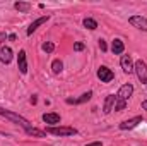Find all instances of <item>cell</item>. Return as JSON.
I'll use <instances>...</instances> for the list:
<instances>
[{"instance_id":"1","label":"cell","mask_w":147,"mask_h":146,"mask_svg":"<svg viewBox=\"0 0 147 146\" xmlns=\"http://www.w3.org/2000/svg\"><path fill=\"white\" fill-rule=\"evenodd\" d=\"M0 115L2 117H5V119H9L10 122H14V124H17L19 127H22L24 129V132L28 134V136H33V138H46V132L45 131H41V129H36L28 119H24L22 115H19V113H16V112H12V110H5L0 107Z\"/></svg>"},{"instance_id":"2","label":"cell","mask_w":147,"mask_h":146,"mask_svg":"<svg viewBox=\"0 0 147 146\" xmlns=\"http://www.w3.org/2000/svg\"><path fill=\"white\" fill-rule=\"evenodd\" d=\"M45 132L51 134V136H58V138H70V136L79 134V131L70 126H48L45 129Z\"/></svg>"},{"instance_id":"3","label":"cell","mask_w":147,"mask_h":146,"mask_svg":"<svg viewBox=\"0 0 147 146\" xmlns=\"http://www.w3.org/2000/svg\"><path fill=\"white\" fill-rule=\"evenodd\" d=\"M134 72L137 74L139 81L147 86V64L144 62V60H137V62H134Z\"/></svg>"},{"instance_id":"4","label":"cell","mask_w":147,"mask_h":146,"mask_svg":"<svg viewBox=\"0 0 147 146\" xmlns=\"http://www.w3.org/2000/svg\"><path fill=\"white\" fill-rule=\"evenodd\" d=\"M142 115H135V117H132V119H127V120H123V122H120V129L121 131H132V129H135L139 124H142Z\"/></svg>"},{"instance_id":"5","label":"cell","mask_w":147,"mask_h":146,"mask_svg":"<svg viewBox=\"0 0 147 146\" xmlns=\"http://www.w3.org/2000/svg\"><path fill=\"white\" fill-rule=\"evenodd\" d=\"M134 95V86L130 84V83H127V84H123V86H120V89H118V93L115 95L118 100H121V102H128V98Z\"/></svg>"},{"instance_id":"6","label":"cell","mask_w":147,"mask_h":146,"mask_svg":"<svg viewBox=\"0 0 147 146\" xmlns=\"http://www.w3.org/2000/svg\"><path fill=\"white\" fill-rule=\"evenodd\" d=\"M98 79H99L101 83H111V81L115 79V72L111 71L110 67L101 65V67L98 69Z\"/></svg>"},{"instance_id":"7","label":"cell","mask_w":147,"mask_h":146,"mask_svg":"<svg viewBox=\"0 0 147 146\" xmlns=\"http://www.w3.org/2000/svg\"><path fill=\"white\" fill-rule=\"evenodd\" d=\"M12 59H14V52H12V48L10 46H0V62L2 64H5V65H9L10 62H12Z\"/></svg>"},{"instance_id":"8","label":"cell","mask_w":147,"mask_h":146,"mask_svg":"<svg viewBox=\"0 0 147 146\" xmlns=\"http://www.w3.org/2000/svg\"><path fill=\"white\" fill-rule=\"evenodd\" d=\"M128 23H130L134 28H137V29L147 33V19L146 17H142V16H132V17L128 19Z\"/></svg>"},{"instance_id":"9","label":"cell","mask_w":147,"mask_h":146,"mask_svg":"<svg viewBox=\"0 0 147 146\" xmlns=\"http://www.w3.org/2000/svg\"><path fill=\"white\" fill-rule=\"evenodd\" d=\"M120 65H121L123 72H127V74L134 72V60H132L130 55H121V59H120Z\"/></svg>"},{"instance_id":"10","label":"cell","mask_w":147,"mask_h":146,"mask_svg":"<svg viewBox=\"0 0 147 146\" xmlns=\"http://www.w3.org/2000/svg\"><path fill=\"white\" fill-rule=\"evenodd\" d=\"M17 67L21 74H28V57H26V50H21L17 55Z\"/></svg>"},{"instance_id":"11","label":"cell","mask_w":147,"mask_h":146,"mask_svg":"<svg viewBox=\"0 0 147 146\" xmlns=\"http://www.w3.org/2000/svg\"><path fill=\"white\" fill-rule=\"evenodd\" d=\"M92 98V91H87V93H84V95H80L79 98H67L65 102L69 103V105H82V103H86V102H89Z\"/></svg>"},{"instance_id":"12","label":"cell","mask_w":147,"mask_h":146,"mask_svg":"<svg viewBox=\"0 0 147 146\" xmlns=\"http://www.w3.org/2000/svg\"><path fill=\"white\" fill-rule=\"evenodd\" d=\"M48 19H50V16H41V17H38L36 21H33V23L29 24V28H28V31H26V33H28V36H31V35H33V33L36 31L38 28H39L41 24H45V23H46Z\"/></svg>"},{"instance_id":"13","label":"cell","mask_w":147,"mask_h":146,"mask_svg":"<svg viewBox=\"0 0 147 146\" xmlns=\"http://www.w3.org/2000/svg\"><path fill=\"white\" fill-rule=\"evenodd\" d=\"M43 122L48 124V126H58V124H60V115L55 113V112L43 113Z\"/></svg>"},{"instance_id":"14","label":"cell","mask_w":147,"mask_h":146,"mask_svg":"<svg viewBox=\"0 0 147 146\" xmlns=\"http://www.w3.org/2000/svg\"><path fill=\"white\" fill-rule=\"evenodd\" d=\"M111 52H113L115 55H121V53L125 52V43H123V40L115 38V40L111 41Z\"/></svg>"},{"instance_id":"15","label":"cell","mask_w":147,"mask_h":146,"mask_svg":"<svg viewBox=\"0 0 147 146\" xmlns=\"http://www.w3.org/2000/svg\"><path fill=\"white\" fill-rule=\"evenodd\" d=\"M115 100H116L115 95H108V96L105 98V105H103V112H105V113H110L111 110L115 108Z\"/></svg>"},{"instance_id":"16","label":"cell","mask_w":147,"mask_h":146,"mask_svg":"<svg viewBox=\"0 0 147 146\" xmlns=\"http://www.w3.org/2000/svg\"><path fill=\"white\" fill-rule=\"evenodd\" d=\"M14 9L19 10V12H22V14H26V12L31 10V3L29 2H16L14 3Z\"/></svg>"},{"instance_id":"17","label":"cell","mask_w":147,"mask_h":146,"mask_svg":"<svg viewBox=\"0 0 147 146\" xmlns=\"http://www.w3.org/2000/svg\"><path fill=\"white\" fill-rule=\"evenodd\" d=\"M82 26L87 28L89 31H94V29H98V21L92 19V17H86V19L82 21Z\"/></svg>"},{"instance_id":"18","label":"cell","mask_w":147,"mask_h":146,"mask_svg":"<svg viewBox=\"0 0 147 146\" xmlns=\"http://www.w3.org/2000/svg\"><path fill=\"white\" fill-rule=\"evenodd\" d=\"M51 71H53V74H60L63 71V62H62L60 59H55V60L51 62Z\"/></svg>"},{"instance_id":"19","label":"cell","mask_w":147,"mask_h":146,"mask_svg":"<svg viewBox=\"0 0 147 146\" xmlns=\"http://www.w3.org/2000/svg\"><path fill=\"white\" fill-rule=\"evenodd\" d=\"M41 48H43V52H46V53H51V52L55 50V43H53V41H45Z\"/></svg>"},{"instance_id":"20","label":"cell","mask_w":147,"mask_h":146,"mask_svg":"<svg viewBox=\"0 0 147 146\" xmlns=\"http://www.w3.org/2000/svg\"><path fill=\"white\" fill-rule=\"evenodd\" d=\"M84 48H86V45H84L82 41H77V43H74V50H75V52H82Z\"/></svg>"},{"instance_id":"21","label":"cell","mask_w":147,"mask_h":146,"mask_svg":"<svg viewBox=\"0 0 147 146\" xmlns=\"http://www.w3.org/2000/svg\"><path fill=\"white\" fill-rule=\"evenodd\" d=\"M98 45H99L101 52H106V50H108V45H106V41H105L103 38H99V43H98Z\"/></svg>"},{"instance_id":"22","label":"cell","mask_w":147,"mask_h":146,"mask_svg":"<svg viewBox=\"0 0 147 146\" xmlns=\"http://www.w3.org/2000/svg\"><path fill=\"white\" fill-rule=\"evenodd\" d=\"M5 40H9V35H7V33H3V31H2V33H0V46H3V45H2V43H3V41H5Z\"/></svg>"},{"instance_id":"23","label":"cell","mask_w":147,"mask_h":146,"mask_svg":"<svg viewBox=\"0 0 147 146\" xmlns=\"http://www.w3.org/2000/svg\"><path fill=\"white\" fill-rule=\"evenodd\" d=\"M86 146H103V141H92V143H89Z\"/></svg>"},{"instance_id":"24","label":"cell","mask_w":147,"mask_h":146,"mask_svg":"<svg viewBox=\"0 0 147 146\" xmlns=\"http://www.w3.org/2000/svg\"><path fill=\"white\" fill-rule=\"evenodd\" d=\"M140 107H142V110H147V100L142 102V105H140Z\"/></svg>"}]
</instances>
